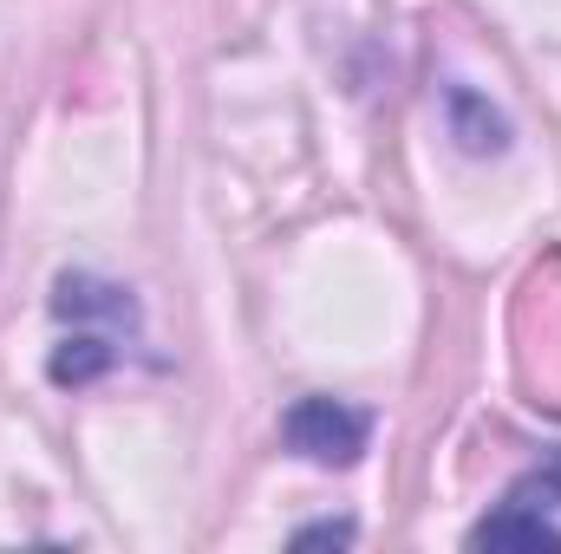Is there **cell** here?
<instances>
[{
    "instance_id": "277c9868",
    "label": "cell",
    "mask_w": 561,
    "mask_h": 554,
    "mask_svg": "<svg viewBox=\"0 0 561 554\" xmlns=\"http://www.w3.org/2000/svg\"><path fill=\"white\" fill-rule=\"evenodd\" d=\"M450 131L463 150H477V157H490V150H503L510 143V125H503V112L483 99V92H470V85H450Z\"/></svg>"
},
{
    "instance_id": "5b68a950",
    "label": "cell",
    "mask_w": 561,
    "mask_h": 554,
    "mask_svg": "<svg viewBox=\"0 0 561 554\" xmlns=\"http://www.w3.org/2000/svg\"><path fill=\"white\" fill-rule=\"evenodd\" d=\"M112 359H118V346L105 333H72V339L53 346L46 372H53V385H92L99 372H112Z\"/></svg>"
},
{
    "instance_id": "7a4b0ae2",
    "label": "cell",
    "mask_w": 561,
    "mask_h": 554,
    "mask_svg": "<svg viewBox=\"0 0 561 554\" xmlns=\"http://www.w3.org/2000/svg\"><path fill=\"white\" fill-rule=\"evenodd\" d=\"M470 549H561V522L542 509L536 476H529V483H516V489H510V503L470 529Z\"/></svg>"
},
{
    "instance_id": "6da1fadb",
    "label": "cell",
    "mask_w": 561,
    "mask_h": 554,
    "mask_svg": "<svg viewBox=\"0 0 561 554\" xmlns=\"http://www.w3.org/2000/svg\"><path fill=\"white\" fill-rule=\"evenodd\" d=\"M280 443H287L294 457L320 463V470H346V463L366 457L373 417L353 412V405H340V399H294V405L280 412Z\"/></svg>"
},
{
    "instance_id": "3957f363",
    "label": "cell",
    "mask_w": 561,
    "mask_h": 554,
    "mask_svg": "<svg viewBox=\"0 0 561 554\" xmlns=\"http://www.w3.org/2000/svg\"><path fill=\"white\" fill-rule=\"evenodd\" d=\"M53 313H59V320H112L118 333L138 326V300H131L125 287L92 280V275H59V287H53Z\"/></svg>"
},
{
    "instance_id": "8992f818",
    "label": "cell",
    "mask_w": 561,
    "mask_h": 554,
    "mask_svg": "<svg viewBox=\"0 0 561 554\" xmlns=\"http://www.w3.org/2000/svg\"><path fill=\"white\" fill-rule=\"evenodd\" d=\"M353 535H359L353 522H313V529H300V535H294V549H346Z\"/></svg>"
}]
</instances>
